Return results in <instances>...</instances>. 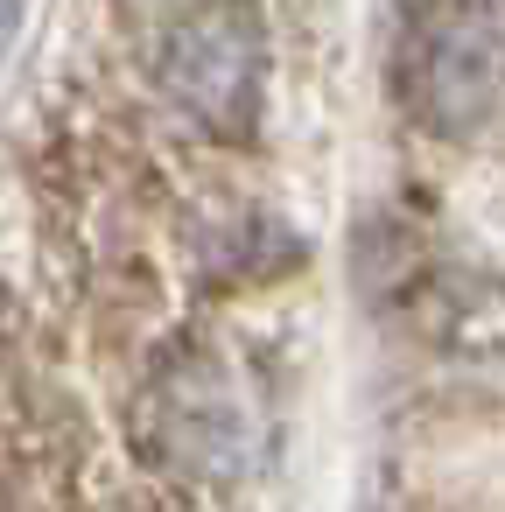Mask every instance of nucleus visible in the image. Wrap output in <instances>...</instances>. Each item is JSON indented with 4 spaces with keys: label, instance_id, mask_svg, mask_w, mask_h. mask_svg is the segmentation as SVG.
<instances>
[{
    "label": "nucleus",
    "instance_id": "obj_1",
    "mask_svg": "<svg viewBox=\"0 0 505 512\" xmlns=\"http://www.w3.org/2000/svg\"><path fill=\"white\" fill-rule=\"evenodd\" d=\"M141 449L204 491H232L267 463V400L253 365L218 337H183L155 358L141 407H134Z\"/></svg>",
    "mask_w": 505,
    "mask_h": 512
},
{
    "label": "nucleus",
    "instance_id": "obj_2",
    "mask_svg": "<svg viewBox=\"0 0 505 512\" xmlns=\"http://www.w3.org/2000/svg\"><path fill=\"white\" fill-rule=\"evenodd\" d=\"M148 71L162 99L211 141H253L267 113V22L253 0H169Z\"/></svg>",
    "mask_w": 505,
    "mask_h": 512
},
{
    "label": "nucleus",
    "instance_id": "obj_3",
    "mask_svg": "<svg viewBox=\"0 0 505 512\" xmlns=\"http://www.w3.org/2000/svg\"><path fill=\"white\" fill-rule=\"evenodd\" d=\"M393 92L414 127L470 134L491 120L505 92V15L491 0H428L400 29Z\"/></svg>",
    "mask_w": 505,
    "mask_h": 512
}]
</instances>
